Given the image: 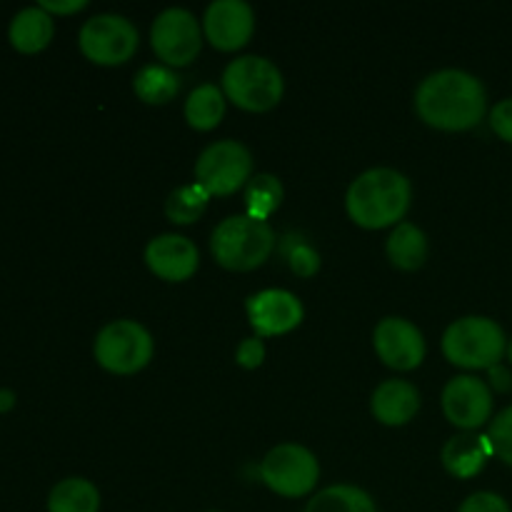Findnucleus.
<instances>
[{"label":"nucleus","mask_w":512,"mask_h":512,"mask_svg":"<svg viewBox=\"0 0 512 512\" xmlns=\"http://www.w3.org/2000/svg\"><path fill=\"white\" fill-rule=\"evenodd\" d=\"M260 478L273 493L283 498H303L313 493L320 478V463L308 448L283 443L265 455L260 465Z\"/></svg>","instance_id":"7"},{"label":"nucleus","mask_w":512,"mask_h":512,"mask_svg":"<svg viewBox=\"0 0 512 512\" xmlns=\"http://www.w3.org/2000/svg\"><path fill=\"white\" fill-rule=\"evenodd\" d=\"M208 203L210 193L200 183L180 185V188L173 190V193L168 195V200H165V215H168L173 223L188 225L205 213Z\"/></svg>","instance_id":"25"},{"label":"nucleus","mask_w":512,"mask_h":512,"mask_svg":"<svg viewBox=\"0 0 512 512\" xmlns=\"http://www.w3.org/2000/svg\"><path fill=\"white\" fill-rule=\"evenodd\" d=\"M275 248V233L268 220L233 215L213 230L210 250L223 268L253 270L270 258Z\"/></svg>","instance_id":"4"},{"label":"nucleus","mask_w":512,"mask_h":512,"mask_svg":"<svg viewBox=\"0 0 512 512\" xmlns=\"http://www.w3.org/2000/svg\"><path fill=\"white\" fill-rule=\"evenodd\" d=\"M245 310H248L250 325L255 328L258 338L290 333V330L303 323L305 315L298 295L283 288H268L250 295L248 303H245Z\"/></svg>","instance_id":"12"},{"label":"nucleus","mask_w":512,"mask_h":512,"mask_svg":"<svg viewBox=\"0 0 512 512\" xmlns=\"http://www.w3.org/2000/svg\"><path fill=\"white\" fill-rule=\"evenodd\" d=\"M490 128L495 130L498 138L505 143H512V98L500 100L493 110H490Z\"/></svg>","instance_id":"29"},{"label":"nucleus","mask_w":512,"mask_h":512,"mask_svg":"<svg viewBox=\"0 0 512 512\" xmlns=\"http://www.w3.org/2000/svg\"><path fill=\"white\" fill-rule=\"evenodd\" d=\"M153 335L138 320H115L95 338V360L105 370L130 375L143 370L153 358Z\"/></svg>","instance_id":"6"},{"label":"nucleus","mask_w":512,"mask_h":512,"mask_svg":"<svg viewBox=\"0 0 512 512\" xmlns=\"http://www.w3.org/2000/svg\"><path fill=\"white\" fill-rule=\"evenodd\" d=\"M375 350L380 360L395 370H413L425 360V338L405 318H385L380 320L373 335Z\"/></svg>","instance_id":"14"},{"label":"nucleus","mask_w":512,"mask_h":512,"mask_svg":"<svg viewBox=\"0 0 512 512\" xmlns=\"http://www.w3.org/2000/svg\"><path fill=\"white\" fill-rule=\"evenodd\" d=\"M488 373H490V380H493L495 390H500V393H503V390H510L512 375L503 368V365H495V368H490Z\"/></svg>","instance_id":"32"},{"label":"nucleus","mask_w":512,"mask_h":512,"mask_svg":"<svg viewBox=\"0 0 512 512\" xmlns=\"http://www.w3.org/2000/svg\"><path fill=\"white\" fill-rule=\"evenodd\" d=\"M225 93L213 83H203L185 100V120L198 130H210L223 120Z\"/></svg>","instance_id":"22"},{"label":"nucleus","mask_w":512,"mask_h":512,"mask_svg":"<svg viewBox=\"0 0 512 512\" xmlns=\"http://www.w3.org/2000/svg\"><path fill=\"white\" fill-rule=\"evenodd\" d=\"M40 8L48 10L50 15L58 13V15H68V13H78V10H83L85 0H40Z\"/></svg>","instance_id":"31"},{"label":"nucleus","mask_w":512,"mask_h":512,"mask_svg":"<svg viewBox=\"0 0 512 512\" xmlns=\"http://www.w3.org/2000/svg\"><path fill=\"white\" fill-rule=\"evenodd\" d=\"M445 418L453 425L468 430H478L493 415V393L485 380L475 375H458L443 390Z\"/></svg>","instance_id":"11"},{"label":"nucleus","mask_w":512,"mask_h":512,"mask_svg":"<svg viewBox=\"0 0 512 512\" xmlns=\"http://www.w3.org/2000/svg\"><path fill=\"white\" fill-rule=\"evenodd\" d=\"M280 248H283L285 260H288L290 270H293L295 275H300V278H310V275L318 273L320 255H318V250H315L305 238L290 233V235H285Z\"/></svg>","instance_id":"26"},{"label":"nucleus","mask_w":512,"mask_h":512,"mask_svg":"<svg viewBox=\"0 0 512 512\" xmlns=\"http://www.w3.org/2000/svg\"><path fill=\"white\" fill-rule=\"evenodd\" d=\"M373 415L385 425H405L420 410V393L408 380H385L370 400Z\"/></svg>","instance_id":"17"},{"label":"nucleus","mask_w":512,"mask_h":512,"mask_svg":"<svg viewBox=\"0 0 512 512\" xmlns=\"http://www.w3.org/2000/svg\"><path fill=\"white\" fill-rule=\"evenodd\" d=\"M208 512H220V510H208Z\"/></svg>","instance_id":"35"},{"label":"nucleus","mask_w":512,"mask_h":512,"mask_svg":"<svg viewBox=\"0 0 512 512\" xmlns=\"http://www.w3.org/2000/svg\"><path fill=\"white\" fill-rule=\"evenodd\" d=\"M488 438L493 445V453L512 468V405L498 413V418L490 423Z\"/></svg>","instance_id":"27"},{"label":"nucleus","mask_w":512,"mask_h":512,"mask_svg":"<svg viewBox=\"0 0 512 512\" xmlns=\"http://www.w3.org/2000/svg\"><path fill=\"white\" fill-rule=\"evenodd\" d=\"M388 258L400 270H418L428 258V238L415 223H398L390 233Z\"/></svg>","instance_id":"19"},{"label":"nucleus","mask_w":512,"mask_h":512,"mask_svg":"<svg viewBox=\"0 0 512 512\" xmlns=\"http://www.w3.org/2000/svg\"><path fill=\"white\" fill-rule=\"evenodd\" d=\"M235 360H238V365H243V368H248V370H253V368H258V365H263V360H265L263 338H245L243 343L238 345V353H235Z\"/></svg>","instance_id":"30"},{"label":"nucleus","mask_w":512,"mask_h":512,"mask_svg":"<svg viewBox=\"0 0 512 512\" xmlns=\"http://www.w3.org/2000/svg\"><path fill=\"white\" fill-rule=\"evenodd\" d=\"M493 445H490L488 433L478 435L473 430L450 438L443 448V465L453 478L468 480L483 473L485 463L493 458Z\"/></svg>","instance_id":"16"},{"label":"nucleus","mask_w":512,"mask_h":512,"mask_svg":"<svg viewBox=\"0 0 512 512\" xmlns=\"http://www.w3.org/2000/svg\"><path fill=\"white\" fill-rule=\"evenodd\" d=\"M100 490L85 478H65L48 495V512H98Z\"/></svg>","instance_id":"20"},{"label":"nucleus","mask_w":512,"mask_h":512,"mask_svg":"<svg viewBox=\"0 0 512 512\" xmlns=\"http://www.w3.org/2000/svg\"><path fill=\"white\" fill-rule=\"evenodd\" d=\"M458 512H512V510L503 495L480 490V493H473L470 498H465Z\"/></svg>","instance_id":"28"},{"label":"nucleus","mask_w":512,"mask_h":512,"mask_svg":"<svg viewBox=\"0 0 512 512\" xmlns=\"http://www.w3.org/2000/svg\"><path fill=\"white\" fill-rule=\"evenodd\" d=\"M303 512H378V505L358 485H330L313 495Z\"/></svg>","instance_id":"21"},{"label":"nucleus","mask_w":512,"mask_h":512,"mask_svg":"<svg viewBox=\"0 0 512 512\" xmlns=\"http://www.w3.org/2000/svg\"><path fill=\"white\" fill-rule=\"evenodd\" d=\"M138 28L125 15L100 13L83 23L78 35L80 50L98 65H120L138 50Z\"/></svg>","instance_id":"9"},{"label":"nucleus","mask_w":512,"mask_h":512,"mask_svg":"<svg viewBox=\"0 0 512 512\" xmlns=\"http://www.w3.org/2000/svg\"><path fill=\"white\" fill-rule=\"evenodd\" d=\"M285 80L273 60L263 55H240L223 70V93L245 110H270L283 98Z\"/></svg>","instance_id":"5"},{"label":"nucleus","mask_w":512,"mask_h":512,"mask_svg":"<svg viewBox=\"0 0 512 512\" xmlns=\"http://www.w3.org/2000/svg\"><path fill=\"white\" fill-rule=\"evenodd\" d=\"M508 358H510V363H512V340L508 343Z\"/></svg>","instance_id":"34"},{"label":"nucleus","mask_w":512,"mask_h":512,"mask_svg":"<svg viewBox=\"0 0 512 512\" xmlns=\"http://www.w3.org/2000/svg\"><path fill=\"white\" fill-rule=\"evenodd\" d=\"M133 88L138 98L145 100V103H168V100L178 95L180 75L170 65L150 63L135 73Z\"/></svg>","instance_id":"23"},{"label":"nucleus","mask_w":512,"mask_h":512,"mask_svg":"<svg viewBox=\"0 0 512 512\" xmlns=\"http://www.w3.org/2000/svg\"><path fill=\"white\" fill-rule=\"evenodd\" d=\"M253 173V155L238 140L210 143L195 163V183L203 185L210 195H230L248 185Z\"/></svg>","instance_id":"8"},{"label":"nucleus","mask_w":512,"mask_h":512,"mask_svg":"<svg viewBox=\"0 0 512 512\" xmlns=\"http://www.w3.org/2000/svg\"><path fill=\"white\" fill-rule=\"evenodd\" d=\"M15 405V393L13 390L3 388L0 390V413H5V410H10Z\"/></svg>","instance_id":"33"},{"label":"nucleus","mask_w":512,"mask_h":512,"mask_svg":"<svg viewBox=\"0 0 512 512\" xmlns=\"http://www.w3.org/2000/svg\"><path fill=\"white\" fill-rule=\"evenodd\" d=\"M283 203V183L270 173H258L245 185V208L250 218L268 220Z\"/></svg>","instance_id":"24"},{"label":"nucleus","mask_w":512,"mask_h":512,"mask_svg":"<svg viewBox=\"0 0 512 512\" xmlns=\"http://www.w3.org/2000/svg\"><path fill=\"white\" fill-rule=\"evenodd\" d=\"M153 50L165 65H188L203 48L198 18L185 8H165L150 30Z\"/></svg>","instance_id":"10"},{"label":"nucleus","mask_w":512,"mask_h":512,"mask_svg":"<svg viewBox=\"0 0 512 512\" xmlns=\"http://www.w3.org/2000/svg\"><path fill=\"white\" fill-rule=\"evenodd\" d=\"M55 33V20L40 5H28L18 10L8 25V40L18 53H40L50 45Z\"/></svg>","instance_id":"18"},{"label":"nucleus","mask_w":512,"mask_h":512,"mask_svg":"<svg viewBox=\"0 0 512 512\" xmlns=\"http://www.w3.org/2000/svg\"><path fill=\"white\" fill-rule=\"evenodd\" d=\"M205 38L220 50H238L255 30V13L245 0H213L203 18Z\"/></svg>","instance_id":"13"},{"label":"nucleus","mask_w":512,"mask_h":512,"mask_svg":"<svg viewBox=\"0 0 512 512\" xmlns=\"http://www.w3.org/2000/svg\"><path fill=\"white\" fill-rule=\"evenodd\" d=\"M415 108L428 125L440 130H468L485 118L488 93L475 75L445 68L428 75L415 93Z\"/></svg>","instance_id":"1"},{"label":"nucleus","mask_w":512,"mask_h":512,"mask_svg":"<svg viewBox=\"0 0 512 512\" xmlns=\"http://www.w3.org/2000/svg\"><path fill=\"white\" fill-rule=\"evenodd\" d=\"M145 263H148V268L158 278L170 280V283H180V280H188L198 270V245L178 233L158 235L145 248Z\"/></svg>","instance_id":"15"},{"label":"nucleus","mask_w":512,"mask_h":512,"mask_svg":"<svg viewBox=\"0 0 512 512\" xmlns=\"http://www.w3.org/2000/svg\"><path fill=\"white\" fill-rule=\"evenodd\" d=\"M443 353L458 368L490 370L508 353V338L495 320L468 315L448 325L443 335Z\"/></svg>","instance_id":"3"},{"label":"nucleus","mask_w":512,"mask_h":512,"mask_svg":"<svg viewBox=\"0 0 512 512\" xmlns=\"http://www.w3.org/2000/svg\"><path fill=\"white\" fill-rule=\"evenodd\" d=\"M410 180L393 168H370L350 183L345 195L348 215L363 228H385L410 208Z\"/></svg>","instance_id":"2"}]
</instances>
